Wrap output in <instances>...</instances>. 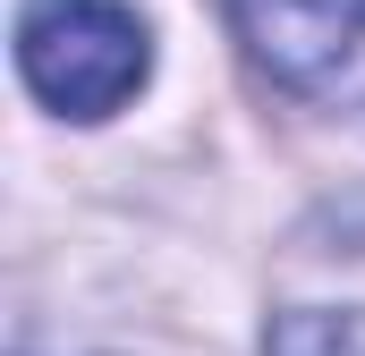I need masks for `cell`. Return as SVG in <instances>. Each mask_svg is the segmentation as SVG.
<instances>
[{
	"label": "cell",
	"instance_id": "1",
	"mask_svg": "<svg viewBox=\"0 0 365 356\" xmlns=\"http://www.w3.org/2000/svg\"><path fill=\"white\" fill-rule=\"evenodd\" d=\"M17 68L60 119H110L145 85L153 43H145V17L128 0H26Z\"/></svg>",
	"mask_w": 365,
	"mask_h": 356
},
{
	"label": "cell",
	"instance_id": "2",
	"mask_svg": "<svg viewBox=\"0 0 365 356\" xmlns=\"http://www.w3.org/2000/svg\"><path fill=\"white\" fill-rule=\"evenodd\" d=\"M230 26L280 85H323L357 60L365 0H230Z\"/></svg>",
	"mask_w": 365,
	"mask_h": 356
},
{
	"label": "cell",
	"instance_id": "3",
	"mask_svg": "<svg viewBox=\"0 0 365 356\" xmlns=\"http://www.w3.org/2000/svg\"><path fill=\"white\" fill-rule=\"evenodd\" d=\"M264 356H365V314H280Z\"/></svg>",
	"mask_w": 365,
	"mask_h": 356
}]
</instances>
